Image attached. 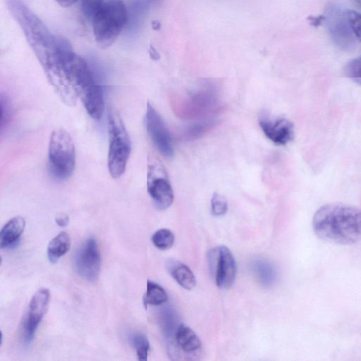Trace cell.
<instances>
[{
  "instance_id": "6da1fadb",
  "label": "cell",
  "mask_w": 361,
  "mask_h": 361,
  "mask_svg": "<svg viewBox=\"0 0 361 361\" xmlns=\"http://www.w3.org/2000/svg\"><path fill=\"white\" fill-rule=\"evenodd\" d=\"M312 226L324 240L353 244L361 240V210L341 203L325 204L315 212Z\"/></svg>"
},
{
  "instance_id": "7a4b0ae2",
  "label": "cell",
  "mask_w": 361,
  "mask_h": 361,
  "mask_svg": "<svg viewBox=\"0 0 361 361\" xmlns=\"http://www.w3.org/2000/svg\"><path fill=\"white\" fill-rule=\"evenodd\" d=\"M66 72L89 116L99 120L104 111L103 93L87 62L75 52L68 62Z\"/></svg>"
},
{
  "instance_id": "3957f363",
  "label": "cell",
  "mask_w": 361,
  "mask_h": 361,
  "mask_svg": "<svg viewBox=\"0 0 361 361\" xmlns=\"http://www.w3.org/2000/svg\"><path fill=\"white\" fill-rule=\"evenodd\" d=\"M94 39L101 48L111 45L128 22V12L122 0H105L92 18Z\"/></svg>"
},
{
  "instance_id": "277c9868",
  "label": "cell",
  "mask_w": 361,
  "mask_h": 361,
  "mask_svg": "<svg viewBox=\"0 0 361 361\" xmlns=\"http://www.w3.org/2000/svg\"><path fill=\"white\" fill-rule=\"evenodd\" d=\"M108 131V169L112 178H118L126 171L131 151V142L122 118L113 109L109 111Z\"/></svg>"
},
{
  "instance_id": "5b68a950",
  "label": "cell",
  "mask_w": 361,
  "mask_h": 361,
  "mask_svg": "<svg viewBox=\"0 0 361 361\" xmlns=\"http://www.w3.org/2000/svg\"><path fill=\"white\" fill-rule=\"evenodd\" d=\"M75 165V150L70 134L62 128L55 129L50 135L48 150V167L58 180L71 176Z\"/></svg>"
},
{
  "instance_id": "8992f818",
  "label": "cell",
  "mask_w": 361,
  "mask_h": 361,
  "mask_svg": "<svg viewBox=\"0 0 361 361\" xmlns=\"http://www.w3.org/2000/svg\"><path fill=\"white\" fill-rule=\"evenodd\" d=\"M147 189L155 207L164 210L173 201V192L166 171L158 159L148 157Z\"/></svg>"
},
{
  "instance_id": "52a82bcc",
  "label": "cell",
  "mask_w": 361,
  "mask_h": 361,
  "mask_svg": "<svg viewBox=\"0 0 361 361\" xmlns=\"http://www.w3.org/2000/svg\"><path fill=\"white\" fill-rule=\"evenodd\" d=\"M209 267L219 288L227 289L233 286L237 274V265L230 250L219 246L210 250L208 255Z\"/></svg>"
},
{
  "instance_id": "ba28073f",
  "label": "cell",
  "mask_w": 361,
  "mask_h": 361,
  "mask_svg": "<svg viewBox=\"0 0 361 361\" xmlns=\"http://www.w3.org/2000/svg\"><path fill=\"white\" fill-rule=\"evenodd\" d=\"M74 269L80 277L87 281L97 279L101 268V255L97 240L87 238L76 251Z\"/></svg>"
},
{
  "instance_id": "9c48e42d",
  "label": "cell",
  "mask_w": 361,
  "mask_h": 361,
  "mask_svg": "<svg viewBox=\"0 0 361 361\" xmlns=\"http://www.w3.org/2000/svg\"><path fill=\"white\" fill-rule=\"evenodd\" d=\"M146 127L153 144L159 152L165 157H172L173 148L170 132L161 116L149 102L147 105Z\"/></svg>"
},
{
  "instance_id": "30bf717a",
  "label": "cell",
  "mask_w": 361,
  "mask_h": 361,
  "mask_svg": "<svg viewBox=\"0 0 361 361\" xmlns=\"http://www.w3.org/2000/svg\"><path fill=\"white\" fill-rule=\"evenodd\" d=\"M50 300V293L47 288L39 289L32 297L27 315L23 322L24 340L30 343L37 326L47 313Z\"/></svg>"
},
{
  "instance_id": "8fae6325",
  "label": "cell",
  "mask_w": 361,
  "mask_h": 361,
  "mask_svg": "<svg viewBox=\"0 0 361 361\" xmlns=\"http://www.w3.org/2000/svg\"><path fill=\"white\" fill-rule=\"evenodd\" d=\"M259 125L266 137L276 145H286L294 137L293 124L286 118L272 120L262 118L259 120Z\"/></svg>"
},
{
  "instance_id": "7c38bea8",
  "label": "cell",
  "mask_w": 361,
  "mask_h": 361,
  "mask_svg": "<svg viewBox=\"0 0 361 361\" xmlns=\"http://www.w3.org/2000/svg\"><path fill=\"white\" fill-rule=\"evenodd\" d=\"M25 227V220L20 216L8 221L0 232V247H8L16 243L23 233Z\"/></svg>"
},
{
  "instance_id": "4fadbf2b",
  "label": "cell",
  "mask_w": 361,
  "mask_h": 361,
  "mask_svg": "<svg viewBox=\"0 0 361 361\" xmlns=\"http://www.w3.org/2000/svg\"><path fill=\"white\" fill-rule=\"evenodd\" d=\"M330 30L337 44L344 49L350 47L352 40L355 39L348 23L345 12L339 13L338 16L333 19Z\"/></svg>"
},
{
  "instance_id": "5bb4252c",
  "label": "cell",
  "mask_w": 361,
  "mask_h": 361,
  "mask_svg": "<svg viewBox=\"0 0 361 361\" xmlns=\"http://www.w3.org/2000/svg\"><path fill=\"white\" fill-rule=\"evenodd\" d=\"M166 268L171 276L183 288L191 290L195 286V274L185 264L172 259L166 262Z\"/></svg>"
},
{
  "instance_id": "9a60e30c",
  "label": "cell",
  "mask_w": 361,
  "mask_h": 361,
  "mask_svg": "<svg viewBox=\"0 0 361 361\" xmlns=\"http://www.w3.org/2000/svg\"><path fill=\"white\" fill-rule=\"evenodd\" d=\"M176 339L180 348L186 353H193L201 347V341L188 326L180 324L176 331Z\"/></svg>"
},
{
  "instance_id": "2e32d148",
  "label": "cell",
  "mask_w": 361,
  "mask_h": 361,
  "mask_svg": "<svg viewBox=\"0 0 361 361\" xmlns=\"http://www.w3.org/2000/svg\"><path fill=\"white\" fill-rule=\"evenodd\" d=\"M71 242L70 235L66 232H61L55 236L47 247V256L50 262H57L60 257L68 252Z\"/></svg>"
},
{
  "instance_id": "e0dca14e",
  "label": "cell",
  "mask_w": 361,
  "mask_h": 361,
  "mask_svg": "<svg viewBox=\"0 0 361 361\" xmlns=\"http://www.w3.org/2000/svg\"><path fill=\"white\" fill-rule=\"evenodd\" d=\"M168 295L165 290L158 283L149 281L147 283V290L143 297L144 305H159L167 301Z\"/></svg>"
},
{
  "instance_id": "ac0fdd59",
  "label": "cell",
  "mask_w": 361,
  "mask_h": 361,
  "mask_svg": "<svg viewBox=\"0 0 361 361\" xmlns=\"http://www.w3.org/2000/svg\"><path fill=\"white\" fill-rule=\"evenodd\" d=\"M149 4L147 0H134L128 11L127 24L130 25L133 30L137 28L142 22L143 18L149 8Z\"/></svg>"
},
{
  "instance_id": "d6986e66",
  "label": "cell",
  "mask_w": 361,
  "mask_h": 361,
  "mask_svg": "<svg viewBox=\"0 0 361 361\" xmlns=\"http://www.w3.org/2000/svg\"><path fill=\"white\" fill-rule=\"evenodd\" d=\"M174 235L167 228L157 231L152 236V242L159 250H165L171 248L174 243Z\"/></svg>"
},
{
  "instance_id": "ffe728a7",
  "label": "cell",
  "mask_w": 361,
  "mask_h": 361,
  "mask_svg": "<svg viewBox=\"0 0 361 361\" xmlns=\"http://www.w3.org/2000/svg\"><path fill=\"white\" fill-rule=\"evenodd\" d=\"M131 343L136 350L139 360L145 361L147 360L149 343L147 336L141 333H135L131 336Z\"/></svg>"
},
{
  "instance_id": "44dd1931",
  "label": "cell",
  "mask_w": 361,
  "mask_h": 361,
  "mask_svg": "<svg viewBox=\"0 0 361 361\" xmlns=\"http://www.w3.org/2000/svg\"><path fill=\"white\" fill-rule=\"evenodd\" d=\"M255 271L264 285L269 286L274 281L275 271L269 263L263 261L257 262L255 264Z\"/></svg>"
},
{
  "instance_id": "7402d4cb",
  "label": "cell",
  "mask_w": 361,
  "mask_h": 361,
  "mask_svg": "<svg viewBox=\"0 0 361 361\" xmlns=\"http://www.w3.org/2000/svg\"><path fill=\"white\" fill-rule=\"evenodd\" d=\"M344 75L361 85V56L350 60L344 67Z\"/></svg>"
},
{
  "instance_id": "603a6c76",
  "label": "cell",
  "mask_w": 361,
  "mask_h": 361,
  "mask_svg": "<svg viewBox=\"0 0 361 361\" xmlns=\"http://www.w3.org/2000/svg\"><path fill=\"white\" fill-rule=\"evenodd\" d=\"M345 14L354 37L361 41V13L350 10L345 11Z\"/></svg>"
},
{
  "instance_id": "cb8c5ba5",
  "label": "cell",
  "mask_w": 361,
  "mask_h": 361,
  "mask_svg": "<svg viewBox=\"0 0 361 361\" xmlns=\"http://www.w3.org/2000/svg\"><path fill=\"white\" fill-rule=\"evenodd\" d=\"M105 0H81V10L90 21L99 11Z\"/></svg>"
},
{
  "instance_id": "d4e9b609",
  "label": "cell",
  "mask_w": 361,
  "mask_h": 361,
  "mask_svg": "<svg viewBox=\"0 0 361 361\" xmlns=\"http://www.w3.org/2000/svg\"><path fill=\"white\" fill-rule=\"evenodd\" d=\"M212 213L214 216H221L226 214L228 209L226 198L217 192L213 194L211 199Z\"/></svg>"
},
{
  "instance_id": "484cf974",
  "label": "cell",
  "mask_w": 361,
  "mask_h": 361,
  "mask_svg": "<svg viewBox=\"0 0 361 361\" xmlns=\"http://www.w3.org/2000/svg\"><path fill=\"white\" fill-rule=\"evenodd\" d=\"M213 122V121L210 120L193 124L192 126L189 127V129L186 131L185 137L190 140L199 137L207 128L212 126Z\"/></svg>"
},
{
  "instance_id": "4316f807",
  "label": "cell",
  "mask_w": 361,
  "mask_h": 361,
  "mask_svg": "<svg viewBox=\"0 0 361 361\" xmlns=\"http://www.w3.org/2000/svg\"><path fill=\"white\" fill-rule=\"evenodd\" d=\"M55 221L61 227L66 226L69 222V216L66 214H58L55 218Z\"/></svg>"
},
{
  "instance_id": "83f0119b",
  "label": "cell",
  "mask_w": 361,
  "mask_h": 361,
  "mask_svg": "<svg viewBox=\"0 0 361 361\" xmlns=\"http://www.w3.org/2000/svg\"><path fill=\"white\" fill-rule=\"evenodd\" d=\"M61 6L68 7L73 4L77 0H55Z\"/></svg>"
},
{
  "instance_id": "f1b7e54d",
  "label": "cell",
  "mask_w": 361,
  "mask_h": 361,
  "mask_svg": "<svg viewBox=\"0 0 361 361\" xmlns=\"http://www.w3.org/2000/svg\"><path fill=\"white\" fill-rule=\"evenodd\" d=\"M311 20V24L314 25V26H317L318 24H319L324 19V16H319L317 18H310Z\"/></svg>"
},
{
  "instance_id": "f546056e",
  "label": "cell",
  "mask_w": 361,
  "mask_h": 361,
  "mask_svg": "<svg viewBox=\"0 0 361 361\" xmlns=\"http://www.w3.org/2000/svg\"><path fill=\"white\" fill-rule=\"evenodd\" d=\"M149 4H157L158 2H159L161 0H147Z\"/></svg>"
}]
</instances>
